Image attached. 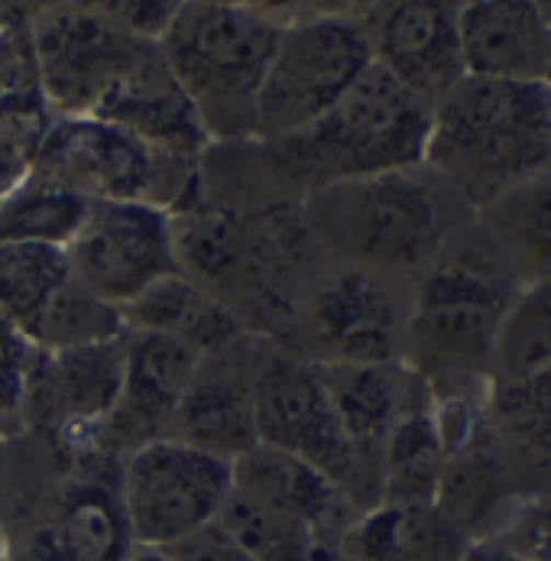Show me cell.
Masks as SVG:
<instances>
[{
  "instance_id": "8d00e7d4",
  "label": "cell",
  "mask_w": 551,
  "mask_h": 561,
  "mask_svg": "<svg viewBox=\"0 0 551 561\" xmlns=\"http://www.w3.org/2000/svg\"><path fill=\"white\" fill-rule=\"evenodd\" d=\"M165 556H172L175 561H256L253 556H246L234 539L218 526H205L195 536L182 539L179 546L165 549Z\"/></svg>"
},
{
  "instance_id": "4316f807",
  "label": "cell",
  "mask_w": 551,
  "mask_h": 561,
  "mask_svg": "<svg viewBox=\"0 0 551 561\" xmlns=\"http://www.w3.org/2000/svg\"><path fill=\"white\" fill-rule=\"evenodd\" d=\"M445 448L432 419V397L409 409L395 422L383 451L380 503L399 510H425L435 503L438 478L445 468Z\"/></svg>"
},
{
  "instance_id": "b9f144b4",
  "label": "cell",
  "mask_w": 551,
  "mask_h": 561,
  "mask_svg": "<svg viewBox=\"0 0 551 561\" xmlns=\"http://www.w3.org/2000/svg\"><path fill=\"white\" fill-rule=\"evenodd\" d=\"M10 559V549H7V536H3V529H0V561Z\"/></svg>"
},
{
  "instance_id": "ab89813d",
  "label": "cell",
  "mask_w": 551,
  "mask_h": 561,
  "mask_svg": "<svg viewBox=\"0 0 551 561\" xmlns=\"http://www.w3.org/2000/svg\"><path fill=\"white\" fill-rule=\"evenodd\" d=\"M309 561H351V559H347L337 546H324V542H321V546H315V552H312V559Z\"/></svg>"
},
{
  "instance_id": "836d02e7",
  "label": "cell",
  "mask_w": 551,
  "mask_h": 561,
  "mask_svg": "<svg viewBox=\"0 0 551 561\" xmlns=\"http://www.w3.org/2000/svg\"><path fill=\"white\" fill-rule=\"evenodd\" d=\"M36 347L26 334H20L7 319H0V442L26 432V390L33 370Z\"/></svg>"
},
{
  "instance_id": "e575fe53",
  "label": "cell",
  "mask_w": 551,
  "mask_h": 561,
  "mask_svg": "<svg viewBox=\"0 0 551 561\" xmlns=\"http://www.w3.org/2000/svg\"><path fill=\"white\" fill-rule=\"evenodd\" d=\"M486 539H496L526 561H551V493L509 503Z\"/></svg>"
},
{
  "instance_id": "f546056e",
  "label": "cell",
  "mask_w": 551,
  "mask_h": 561,
  "mask_svg": "<svg viewBox=\"0 0 551 561\" xmlns=\"http://www.w3.org/2000/svg\"><path fill=\"white\" fill-rule=\"evenodd\" d=\"M88 198L56 179L30 169V175L0 202V243L69 247L88 215Z\"/></svg>"
},
{
  "instance_id": "cb8c5ba5",
  "label": "cell",
  "mask_w": 551,
  "mask_h": 561,
  "mask_svg": "<svg viewBox=\"0 0 551 561\" xmlns=\"http://www.w3.org/2000/svg\"><path fill=\"white\" fill-rule=\"evenodd\" d=\"M127 331H150L192 347L198 357H211L246 337L250 331L228 312L211 293L192 283L185 273L165 276L150 286L137 302L124 309Z\"/></svg>"
},
{
  "instance_id": "5b68a950",
  "label": "cell",
  "mask_w": 551,
  "mask_h": 561,
  "mask_svg": "<svg viewBox=\"0 0 551 561\" xmlns=\"http://www.w3.org/2000/svg\"><path fill=\"white\" fill-rule=\"evenodd\" d=\"M299 205L318 250L341 266L393 279L425 273L458 238V205L464 202L432 169L415 165L328 185Z\"/></svg>"
},
{
  "instance_id": "9a60e30c",
  "label": "cell",
  "mask_w": 551,
  "mask_h": 561,
  "mask_svg": "<svg viewBox=\"0 0 551 561\" xmlns=\"http://www.w3.org/2000/svg\"><path fill=\"white\" fill-rule=\"evenodd\" d=\"M455 3L405 0V3H377L360 13L374 62L387 69L399 84H405L422 101H441L461 79V33H458Z\"/></svg>"
},
{
  "instance_id": "f35d334b",
  "label": "cell",
  "mask_w": 551,
  "mask_h": 561,
  "mask_svg": "<svg viewBox=\"0 0 551 561\" xmlns=\"http://www.w3.org/2000/svg\"><path fill=\"white\" fill-rule=\"evenodd\" d=\"M458 561H526L519 559L516 552H509L506 546H500L496 539H477L464 549V556Z\"/></svg>"
},
{
  "instance_id": "277c9868",
  "label": "cell",
  "mask_w": 551,
  "mask_h": 561,
  "mask_svg": "<svg viewBox=\"0 0 551 561\" xmlns=\"http://www.w3.org/2000/svg\"><path fill=\"white\" fill-rule=\"evenodd\" d=\"M432 104L377 62L312 127L256 147V162L299 202L328 185L425 165Z\"/></svg>"
},
{
  "instance_id": "74e56055",
  "label": "cell",
  "mask_w": 551,
  "mask_h": 561,
  "mask_svg": "<svg viewBox=\"0 0 551 561\" xmlns=\"http://www.w3.org/2000/svg\"><path fill=\"white\" fill-rule=\"evenodd\" d=\"M30 169H33V162L26 160L20 150H13L10 144L0 140V202L30 175Z\"/></svg>"
},
{
  "instance_id": "d6a6232c",
  "label": "cell",
  "mask_w": 551,
  "mask_h": 561,
  "mask_svg": "<svg viewBox=\"0 0 551 561\" xmlns=\"http://www.w3.org/2000/svg\"><path fill=\"white\" fill-rule=\"evenodd\" d=\"M127 331L124 312L94 299L88 289H81L72 279L62 296L53 302V309L46 312V319L39 321L36 334H33V347L56 354V351H72L84 344H97V341H111L120 337Z\"/></svg>"
},
{
  "instance_id": "d590c367",
  "label": "cell",
  "mask_w": 551,
  "mask_h": 561,
  "mask_svg": "<svg viewBox=\"0 0 551 561\" xmlns=\"http://www.w3.org/2000/svg\"><path fill=\"white\" fill-rule=\"evenodd\" d=\"M33 91L43 88L30 43V20L10 10L0 16V107Z\"/></svg>"
},
{
  "instance_id": "60d3db41",
  "label": "cell",
  "mask_w": 551,
  "mask_h": 561,
  "mask_svg": "<svg viewBox=\"0 0 551 561\" xmlns=\"http://www.w3.org/2000/svg\"><path fill=\"white\" fill-rule=\"evenodd\" d=\"M130 561H175V559H172V556H165V552H157V549H137Z\"/></svg>"
},
{
  "instance_id": "3957f363",
  "label": "cell",
  "mask_w": 551,
  "mask_h": 561,
  "mask_svg": "<svg viewBox=\"0 0 551 561\" xmlns=\"http://www.w3.org/2000/svg\"><path fill=\"white\" fill-rule=\"evenodd\" d=\"M516 289L506 260L486 238L473 243L455 238L418 273L402 364L432 397L486 393L496 331Z\"/></svg>"
},
{
  "instance_id": "ee69618b",
  "label": "cell",
  "mask_w": 551,
  "mask_h": 561,
  "mask_svg": "<svg viewBox=\"0 0 551 561\" xmlns=\"http://www.w3.org/2000/svg\"><path fill=\"white\" fill-rule=\"evenodd\" d=\"M546 10H549V23H551V3H546ZM549 84H551V66H549Z\"/></svg>"
},
{
  "instance_id": "9c48e42d",
  "label": "cell",
  "mask_w": 551,
  "mask_h": 561,
  "mask_svg": "<svg viewBox=\"0 0 551 561\" xmlns=\"http://www.w3.org/2000/svg\"><path fill=\"white\" fill-rule=\"evenodd\" d=\"M250 383L260 445L312 465L354 503L357 513L377 506V493L341 432L315 364L292 354L283 341L253 337Z\"/></svg>"
},
{
  "instance_id": "f6af8a7d",
  "label": "cell",
  "mask_w": 551,
  "mask_h": 561,
  "mask_svg": "<svg viewBox=\"0 0 551 561\" xmlns=\"http://www.w3.org/2000/svg\"><path fill=\"white\" fill-rule=\"evenodd\" d=\"M7 561H13V559H7Z\"/></svg>"
},
{
  "instance_id": "44dd1931",
  "label": "cell",
  "mask_w": 551,
  "mask_h": 561,
  "mask_svg": "<svg viewBox=\"0 0 551 561\" xmlns=\"http://www.w3.org/2000/svg\"><path fill=\"white\" fill-rule=\"evenodd\" d=\"M137 552L117 490L72 481L26 539V561H130Z\"/></svg>"
},
{
  "instance_id": "ac0fdd59",
  "label": "cell",
  "mask_w": 551,
  "mask_h": 561,
  "mask_svg": "<svg viewBox=\"0 0 551 561\" xmlns=\"http://www.w3.org/2000/svg\"><path fill=\"white\" fill-rule=\"evenodd\" d=\"M253 337L256 334H246L228 344L225 351L202 357L185 397L165 428V438H175L231 465L260 445L253 383H250Z\"/></svg>"
},
{
  "instance_id": "8992f818",
  "label": "cell",
  "mask_w": 551,
  "mask_h": 561,
  "mask_svg": "<svg viewBox=\"0 0 551 561\" xmlns=\"http://www.w3.org/2000/svg\"><path fill=\"white\" fill-rule=\"evenodd\" d=\"M283 20L246 3H175L159 53L208 144H253L256 101Z\"/></svg>"
},
{
  "instance_id": "5bb4252c",
  "label": "cell",
  "mask_w": 551,
  "mask_h": 561,
  "mask_svg": "<svg viewBox=\"0 0 551 561\" xmlns=\"http://www.w3.org/2000/svg\"><path fill=\"white\" fill-rule=\"evenodd\" d=\"M124 334L56 354L36 351L33 357L23 425L49 435L79 465L97 455L101 428L120 400Z\"/></svg>"
},
{
  "instance_id": "484cf974",
  "label": "cell",
  "mask_w": 551,
  "mask_h": 561,
  "mask_svg": "<svg viewBox=\"0 0 551 561\" xmlns=\"http://www.w3.org/2000/svg\"><path fill=\"white\" fill-rule=\"evenodd\" d=\"M551 367V276L516 289L500 321L486 393L523 387Z\"/></svg>"
},
{
  "instance_id": "1f68e13d",
  "label": "cell",
  "mask_w": 551,
  "mask_h": 561,
  "mask_svg": "<svg viewBox=\"0 0 551 561\" xmlns=\"http://www.w3.org/2000/svg\"><path fill=\"white\" fill-rule=\"evenodd\" d=\"M486 422L500 448L551 465V367L523 387L486 393Z\"/></svg>"
},
{
  "instance_id": "52a82bcc",
  "label": "cell",
  "mask_w": 551,
  "mask_h": 561,
  "mask_svg": "<svg viewBox=\"0 0 551 561\" xmlns=\"http://www.w3.org/2000/svg\"><path fill=\"white\" fill-rule=\"evenodd\" d=\"M33 169L88 202H147L169 215L202 202V160L157 153L101 117H56Z\"/></svg>"
},
{
  "instance_id": "6da1fadb",
  "label": "cell",
  "mask_w": 551,
  "mask_h": 561,
  "mask_svg": "<svg viewBox=\"0 0 551 561\" xmlns=\"http://www.w3.org/2000/svg\"><path fill=\"white\" fill-rule=\"evenodd\" d=\"M182 273L211 293L237 321L283 341L292 316L315 283L309 260L318 253L302 205L188 208L172 215Z\"/></svg>"
},
{
  "instance_id": "7402d4cb",
  "label": "cell",
  "mask_w": 551,
  "mask_h": 561,
  "mask_svg": "<svg viewBox=\"0 0 551 561\" xmlns=\"http://www.w3.org/2000/svg\"><path fill=\"white\" fill-rule=\"evenodd\" d=\"M231 486L299 523H306L324 546H337L357 519L354 503L312 465L256 445L231 465Z\"/></svg>"
},
{
  "instance_id": "ffe728a7",
  "label": "cell",
  "mask_w": 551,
  "mask_h": 561,
  "mask_svg": "<svg viewBox=\"0 0 551 561\" xmlns=\"http://www.w3.org/2000/svg\"><path fill=\"white\" fill-rule=\"evenodd\" d=\"M94 117L117 124L120 130L134 134L150 150L165 157L202 160L211 147L188 98L165 69L159 43L137 59V66L107 94Z\"/></svg>"
},
{
  "instance_id": "30bf717a",
  "label": "cell",
  "mask_w": 551,
  "mask_h": 561,
  "mask_svg": "<svg viewBox=\"0 0 551 561\" xmlns=\"http://www.w3.org/2000/svg\"><path fill=\"white\" fill-rule=\"evenodd\" d=\"M39 88L56 117H94L153 46L120 26L104 3H59L26 16Z\"/></svg>"
},
{
  "instance_id": "4dcf8cb0",
  "label": "cell",
  "mask_w": 551,
  "mask_h": 561,
  "mask_svg": "<svg viewBox=\"0 0 551 561\" xmlns=\"http://www.w3.org/2000/svg\"><path fill=\"white\" fill-rule=\"evenodd\" d=\"M215 523L256 561H309L315 546H321L306 523H299L246 493H237L234 486H231Z\"/></svg>"
},
{
  "instance_id": "8fae6325",
  "label": "cell",
  "mask_w": 551,
  "mask_h": 561,
  "mask_svg": "<svg viewBox=\"0 0 551 561\" xmlns=\"http://www.w3.org/2000/svg\"><path fill=\"white\" fill-rule=\"evenodd\" d=\"M231 493V461L157 438L120 465L117 496L137 549L165 552L211 526Z\"/></svg>"
},
{
  "instance_id": "d6986e66",
  "label": "cell",
  "mask_w": 551,
  "mask_h": 561,
  "mask_svg": "<svg viewBox=\"0 0 551 561\" xmlns=\"http://www.w3.org/2000/svg\"><path fill=\"white\" fill-rule=\"evenodd\" d=\"M458 33L471 79L549 81L551 23L546 3H464L458 10Z\"/></svg>"
},
{
  "instance_id": "f1b7e54d",
  "label": "cell",
  "mask_w": 551,
  "mask_h": 561,
  "mask_svg": "<svg viewBox=\"0 0 551 561\" xmlns=\"http://www.w3.org/2000/svg\"><path fill=\"white\" fill-rule=\"evenodd\" d=\"M483 238L506 266H526L536 279L551 276V169L506 192L483 211Z\"/></svg>"
},
{
  "instance_id": "83f0119b",
  "label": "cell",
  "mask_w": 551,
  "mask_h": 561,
  "mask_svg": "<svg viewBox=\"0 0 551 561\" xmlns=\"http://www.w3.org/2000/svg\"><path fill=\"white\" fill-rule=\"evenodd\" d=\"M72 283L66 247L49 243H0V319L30 337Z\"/></svg>"
},
{
  "instance_id": "603a6c76",
  "label": "cell",
  "mask_w": 551,
  "mask_h": 561,
  "mask_svg": "<svg viewBox=\"0 0 551 561\" xmlns=\"http://www.w3.org/2000/svg\"><path fill=\"white\" fill-rule=\"evenodd\" d=\"M509 506V468L506 455L486 428L471 445L445 458L432 510L468 542L486 539Z\"/></svg>"
},
{
  "instance_id": "ba28073f",
  "label": "cell",
  "mask_w": 551,
  "mask_h": 561,
  "mask_svg": "<svg viewBox=\"0 0 551 561\" xmlns=\"http://www.w3.org/2000/svg\"><path fill=\"white\" fill-rule=\"evenodd\" d=\"M374 66L360 16L309 13L283 20L256 101L253 144H276L324 117Z\"/></svg>"
},
{
  "instance_id": "2e32d148",
  "label": "cell",
  "mask_w": 551,
  "mask_h": 561,
  "mask_svg": "<svg viewBox=\"0 0 551 561\" xmlns=\"http://www.w3.org/2000/svg\"><path fill=\"white\" fill-rule=\"evenodd\" d=\"M124 390L111 419L101 428L97 455H130L157 438H165V428L185 397L202 357L162 334L127 331L124 334Z\"/></svg>"
},
{
  "instance_id": "7c38bea8",
  "label": "cell",
  "mask_w": 551,
  "mask_h": 561,
  "mask_svg": "<svg viewBox=\"0 0 551 561\" xmlns=\"http://www.w3.org/2000/svg\"><path fill=\"white\" fill-rule=\"evenodd\" d=\"M405 316L390 276L337 266L306 289L283 344L309 364L402 360Z\"/></svg>"
},
{
  "instance_id": "7a4b0ae2",
  "label": "cell",
  "mask_w": 551,
  "mask_h": 561,
  "mask_svg": "<svg viewBox=\"0 0 551 561\" xmlns=\"http://www.w3.org/2000/svg\"><path fill=\"white\" fill-rule=\"evenodd\" d=\"M432 169L468 208H486L551 169L549 81L461 79L432 104Z\"/></svg>"
},
{
  "instance_id": "7bdbcfd3",
  "label": "cell",
  "mask_w": 551,
  "mask_h": 561,
  "mask_svg": "<svg viewBox=\"0 0 551 561\" xmlns=\"http://www.w3.org/2000/svg\"><path fill=\"white\" fill-rule=\"evenodd\" d=\"M3 445H7V442H0V471H3Z\"/></svg>"
},
{
  "instance_id": "d4e9b609",
  "label": "cell",
  "mask_w": 551,
  "mask_h": 561,
  "mask_svg": "<svg viewBox=\"0 0 551 561\" xmlns=\"http://www.w3.org/2000/svg\"><path fill=\"white\" fill-rule=\"evenodd\" d=\"M468 546L432 506L399 510L387 503L357 513L337 542L351 561H458Z\"/></svg>"
},
{
  "instance_id": "e0dca14e",
  "label": "cell",
  "mask_w": 551,
  "mask_h": 561,
  "mask_svg": "<svg viewBox=\"0 0 551 561\" xmlns=\"http://www.w3.org/2000/svg\"><path fill=\"white\" fill-rule=\"evenodd\" d=\"M321 387L341 422V432L380 503L383 451L395 422L432 397V390L402 364H324L318 367Z\"/></svg>"
},
{
  "instance_id": "4fadbf2b",
  "label": "cell",
  "mask_w": 551,
  "mask_h": 561,
  "mask_svg": "<svg viewBox=\"0 0 551 561\" xmlns=\"http://www.w3.org/2000/svg\"><path fill=\"white\" fill-rule=\"evenodd\" d=\"M66 256L81 289L120 312L159 279L182 273L175 221L147 202H91Z\"/></svg>"
}]
</instances>
